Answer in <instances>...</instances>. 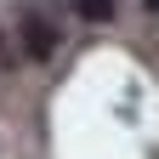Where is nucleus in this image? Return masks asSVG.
<instances>
[{"label":"nucleus","instance_id":"obj_1","mask_svg":"<svg viewBox=\"0 0 159 159\" xmlns=\"http://www.w3.org/2000/svg\"><path fill=\"white\" fill-rule=\"evenodd\" d=\"M17 46H23V57H29V63H46V57L57 51V29L46 23V17H23V29H17Z\"/></svg>","mask_w":159,"mask_h":159},{"label":"nucleus","instance_id":"obj_2","mask_svg":"<svg viewBox=\"0 0 159 159\" xmlns=\"http://www.w3.org/2000/svg\"><path fill=\"white\" fill-rule=\"evenodd\" d=\"M74 11L85 17V23H108V17H114V0H74Z\"/></svg>","mask_w":159,"mask_h":159}]
</instances>
